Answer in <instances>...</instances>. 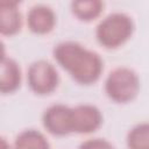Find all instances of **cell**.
Instances as JSON below:
<instances>
[{
	"label": "cell",
	"mask_w": 149,
	"mask_h": 149,
	"mask_svg": "<svg viewBox=\"0 0 149 149\" xmlns=\"http://www.w3.org/2000/svg\"><path fill=\"white\" fill-rule=\"evenodd\" d=\"M81 147H88V148H109L112 147L111 143L106 142L105 140L101 139H94V140H88L87 142H84Z\"/></svg>",
	"instance_id": "4fadbf2b"
},
{
	"label": "cell",
	"mask_w": 149,
	"mask_h": 149,
	"mask_svg": "<svg viewBox=\"0 0 149 149\" xmlns=\"http://www.w3.org/2000/svg\"><path fill=\"white\" fill-rule=\"evenodd\" d=\"M16 148H40L44 149L49 147L45 136L35 129H28L20 133L15 140Z\"/></svg>",
	"instance_id": "8fae6325"
},
{
	"label": "cell",
	"mask_w": 149,
	"mask_h": 149,
	"mask_svg": "<svg viewBox=\"0 0 149 149\" xmlns=\"http://www.w3.org/2000/svg\"><path fill=\"white\" fill-rule=\"evenodd\" d=\"M27 23L33 33L44 35L54 29L56 24V15L50 7L37 5L29 10L27 15Z\"/></svg>",
	"instance_id": "52a82bcc"
},
{
	"label": "cell",
	"mask_w": 149,
	"mask_h": 149,
	"mask_svg": "<svg viewBox=\"0 0 149 149\" xmlns=\"http://www.w3.org/2000/svg\"><path fill=\"white\" fill-rule=\"evenodd\" d=\"M6 57V49H5V44L0 41V61Z\"/></svg>",
	"instance_id": "9a60e30c"
},
{
	"label": "cell",
	"mask_w": 149,
	"mask_h": 149,
	"mask_svg": "<svg viewBox=\"0 0 149 149\" xmlns=\"http://www.w3.org/2000/svg\"><path fill=\"white\" fill-rule=\"evenodd\" d=\"M44 128L55 136H65L72 133L71 128V107L56 104L50 106L43 113Z\"/></svg>",
	"instance_id": "8992f818"
},
{
	"label": "cell",
	"mask_w": 149,
	"mask_h": 149,
	"mask_svg": "<svg viewBox=\"0 0 149 149\" xmlns=\"http://www.w3.org/2000/svg\"><path fill=\"white\" fill-rule=\"evenodd\" d=\"M134 31L133 20L123 13H113L106 16L98 26L95 36L98 42L107 48L115 49L126 43Z\"/></svg>",
	"instance_id": "7a4b0ae2"
},
{
	"label": "cell",
	"mask_w": 149,
	"mask_h": 149,
	"mask_svg": "<svg viewBox=\"0 0 149 149\" xmlns=\"http://www.w3.org/2000/svg\"><path fill=\"white\" fill-rule=\"evenodd\" d=\"M71 9L73 15L84 22L92 21L97 19L102 9L104 1L102 0H72Z\"/></svg>",
	"instance_id": "9c48e42d"
},
{
	"label": "cell",
	"mask_w": 149,
	"mask_h": 149,
	"mask_svg": "<svg viewBox=\"0 0 149 149\" xmlns=\"http://www.w3.org/2000/svg\"><path fill=\"white\" fill-rule=\"evenodd\" d=\"M102 123V115L99 108L93 105H78L71 108L72 133L90 134L95 132Z\"/></svg>",
	"instance_id": "5b68a950"
},
{
	"label": "cell",
	"mask_w": 149,
	"mask_h": 149,
	"mask_svg": "<svg viewBox=\"0 0 149 149\" xmlns=\"http://www.w3.org/2000/svg\"><path fill=\"white\" fill-rule=\"evenodd\" d=\"M27 80L30 90L40 95L52 93L59 83L58 73L55 66L48 61L40 59L34 62L27 73Z\"/></svg>",
	"instance_id": "277c9868"
},
{
	"label": "cell",
	"mask_w": 149,
	"mask_h": 149,
	"mask_svg": "<svg viewBox=\"0 0 149 149\" xmlns=\"http://www.w3.org/2000/svg\"><path fill=\"white\" fill-rule=\"evenodd\" d=\"M56 62L79 84L95 83L104 70L101 57L77 42H62L54 49Z\"/></svg>",
	"instance_id": "6da1fadb"
},
{
	"label": "cell",
	"mask_w": 149,
	"mask_h": 149,
	"mask_svg": "<svg viewBox=\"0 0 149 149\" xmlns=\"http://www.w3.org/2000/svg\"><path fill=\"white\" fill-rule=\"evenodd\" d=\"M21 27L22 16L17 7H0V35H15Z\"/></svg>",
	"instance_id": "30bf717a"
},
{
	"label": "cell",
	"mask_w": 149,
	"mask_h": 149,
	"mask_svg": "<svg viewBox=\"0 0 149 149\" xmlns=\"http://www.w3.org/2000/svg\"><path fill=\"white\" fill-rule=\"evenodd\" d=\"M140 91V79L129 68H116L109 72L105 81L107 97L118 104L134 100Z\"/></svg>",
	"instance_id": "3957f363"
},
{
	"label": "cell",
	"mask_w": 149,
	"mask_h": 149,
	"mask_svg": "<svg viewBox=\"0 0 149 149\" xmlns=\"http://www.w3.org/2000/svg\"><path fill=\"white\" fill-rule=\"evenodd\" d=\"M149 142V126L148 123H140L135 126L127 136V144L133 149H141L148 147Z\"/></svg>",
	"instance_id": "7c38bea8"
},
{
	"label": "cell",
	"mask_w": 149,
	"mask_h": 149,
	"mask_svg": "<svg viewBox=\"0 0 149 149\" xmlns=\"http://www.w3.org/2000/svg\"><path fill=\"white\" fill-rule=\"evenodd\" d=\"M8 147V143L5 141V139L0 137V148H7Z\"/></svg>",
	"instance_id": "2e32d148"
},
{
	"label": "cell",
	"mask_w": 149,
	"mask_h": 149,
	"mask_svg": "<svg viewBox=\"0 0 149 149\" xmlns=\"http://www.w3.org/2000/svg\"><path fill=\"white\" fill-rule=\"evenodd\" d=\"M21 84V70L19 64L5 57L0 61V93L7 94L16 91Z\"/></svg>",
	"instance_id": "ba28073f"
},
{
	"label": "cell",
	"mask_w": 149,
	"mask_h": 149,
	"mask_svg": "<svg viewBox=\"0 0 149 149\" xmlns=\"http://www.w3.org/2000/svg\"><path fill=\"white\" fill-rule=\"evenodd\" d=\"M23 0H0V7H17Z\"/></svg>",
	"instance_id": "5bb4252c"
}]
</instances>
